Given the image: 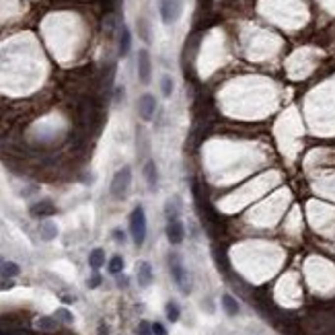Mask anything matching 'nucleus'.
<instances>
[{
	"mask_svg": "<svg viewBox=\"0 0 335 335\" xmlns=\"http://www.w3.org/2000/svg\"><path fill=\"white\" fill-rule=\"evenodd\" d=\"M169 270H171V278L175 282V286L181 290V294H189L191 292V278H189V272L185 270V265L181 261L179 253H171L169 255Z\"/></svg>",
	"mask_w": 335,
	"mask_h": 335,
	"instance_id": "f257e3e1",
	"label": "nucleus"
},
{
	"mask_svg": "<svg viewBox=\"0 0 335 335\" xmlns=\"http://www.w3.org/2000/svg\"><path fill=\"white\" fill-rule=\"evenodd\" d=\"M130 235L136 247H142L146 241V212L142 206H136L130 214Z\"/></svg>",
	"mask_w": 335,
	"mask_h": 335,
	"instance_id": "f03ea898",
	"label": "nucleus"
},
{
	"mask_svg": "<svg viewBox=\"0 0 335 335\" xmlns=\"http://www.w3.org/2000/svg\"><path fill=\"white\" fill-rule=\"evenodd\" d=\"M130 185H132V167H122L118 173L113 175L111 179V195L115 200H123L125 195L130 191Z\"/></svg>",
	"mask_w": 335,
	"mask_h": 335,
	"instance_id": "7ed1b4c3",
	"label": "nucleus"
},
{
	"mask_svg": "<svg viewBox=\"0 0 335 335\" xmlns=\"http://www.w3.org/2000/svg\"><path fill=\"white\" fill-rule=\"evenodd\" d=\"M158 10H160V19H163L165 25H171V23H175L179 19L181 0H160Z\"/></svg>",
	"mask_w": 335,
	"mask_h": 335,
	"instance_id": "20e7f679",
	"label": "nucleus"
},
{
	"mask_svg": "<svg viewBox=\"0 0 335 335\" xmlns=\"http://www.w3.org/2000/svg\"><path fill=\"white\" fill-rule=\"evenodd\" d=\"M150 76H152L150 54H148V50H140V52H138V78H140L142 85H148V83H150Z\"/></svg>",
	"mask_w": 335,
	"mask_h": 335,
	"instance_id": "39448f33",
	"label": "nucleus"
},
{
	"mask_svg": "<svg viewBox=\"0 0 335 335\" xmlns=\"http://www.w3.org/2000/svg\"><path fill=\"white\" fill-rule=\"evenodd\" d=\"M138 113H140V118L144 120V122H150L154 118V113H156V99L152 97V95H142L140 99H138Z\"/></svg>",
	"mask_w": 335,
	"mask_h": 335,
	"instance_id": "423d86ee",
	"label": "nucleus"
},
{
	"mask_svg": "<svg viewBox=\"0 0 335 335\" xmlns=\"http://www.w3.org/2000/svg\"><path fill=\"white\" fill-rule=\"evenodd\" d=\"M165 233H167V239L171 245H181L183 239H185V226H183L181 220H169Z\"/></svg>",
	"mask_w": 335,
	"mask_h": 335,
	"instance_id": "0eeeda50",
	"label": "nucleus"
},
{
	"mask_svg": "<svg viewBox=\"0 0 335 335\" xmlns=\"http://www.w3.org/2000/svg\"><path fill=\"white\" fill-rule=\"evenodd\" d=\"M142 175H144V181L150 191H156L158 189V169H156V163L152 158H148L144 167H142Z\"/></svg>",
	"mask_w": 335,
	"mask_h": 335,
	"instance_id": "6e6552de",
	"label": "nucleus"
},
{
	"mask_svg": "<svg viewBox=\"0 0 335 335\" xmlns=\"http://www.w3.org/2000/svg\"><path fill=\"white\" fill-rule=\"evenodd\" d=\"M136 275H138V284L142 288H148L150 284L154 282V272H152V265L148 261H140L136 268Z\"/></svg>",
	"mask_w": 335,
	"mask_h": 335,
	"instance_id": "1a4fd4ad",
	"label": "nucleus"
},
{
	"mask_svg": "<svg viewBox=\"0 0 335 335\" xmlns=\"http://www.w3.org/2000/svg\"><path fill=\"white\" fill-rule=\"evenodd\" d=\"M132 50V31L128 29V25L120 27V43H118V54L122 58H125Z\"/></svg>",
	"mask_w": 335,
	"mask_h": 335,
	"instance_id": "9d476101",
	"label": "nucleus"
},
{
	"mask_svg": "<svg viewBox=\"0 0 335 335\" xmlns=\"http://www.w3.org/2000/svg\"><path fill=\"white\" fill-rule=\"evenodd\" d=\"M29 212H31V216H35V218L54 216V214H56V206H54L50 200H41V202H37V204H33Z\"/></svg>",
	"mask_w": 335,
	"mask_h": 335,
	"instance_id": "9b49d317",
	"label": "nucleus"
},
{
	"mask_svg": "<svg viewBox=\"0 0 335 335\" xmlns=\"http://www.w3.org/2000/svg\"><path fill=\"white\" fill-rule=\"evenodd\" d=\"M181 208H183V202L179 195H171L165 204V216L169 220H179V214H181Z\"/></svg>",
	"mask_w": 335,
	"mask_h": 335,
	"instance_id": "f8f14e48",
	"label": "nucleus"
},
{
	"mask_svg": "<svg viewBox=\"0 0 335 335\" xmlns=\"http://www.w3.org/2000/svg\"><path fill=\"white\" fill-rule=\"evenodd\" d=\"M220 303H222V308H224V313H226L228 317H237V315H239L241 305H239V300H237L233 294H222Z\"/></svg>",
	"mask_w": 335,
	"mask_h": 335,
	"instance_id": "ddd939ff",
	"label": "nucleus"
},
{
	"mask_svg": "<svg viewBox=\"0 0 335 335\" xmlns=\"http://www.w3.org/2000/svg\"><path fill=\"white\" fill-rule=\"evenodd\" d=\"M19 274H21V268L15 261H2V265H0V278L2 280H13Z\"/></svg>",
	"mask_w": 335,
	"mask_h": 335,
	"instance_id": "4468645a",
	"label": "nucleus"
},
{
	"mask_svg": "<svg viewBox=\"0 0 335 335\" xmlns=\"http://www.w3.org/2000/svg\"><path fill=\"white\" fill-rule=\"evenodd\" d=\"M89 265L95 272L99 268H103V265H105V251H103V249H93V251H91L89 253Z\"/></svg>",
	"mask_w": 335,
	"mask_h": 335,
	"instance_id": "2eb2a0df",
	"label": "nucleus"
},
{
	"mask_svg": "<svg viewBox=\"0 0 335 335\" xmlns=\"http://www.w3.org/2000/svg\"><path fill=\"white\" fill-rule=\"evenodd\" d=\"M123 268H125V261H123L122 255H113L109 259V263H107V270H109L111 275H120L123 272Z\"/></svg>",
	"mask_w": 335,
	"mask_h": 335,
	"instance_id": "dca6fc26",
	"label": "nucleus"
},
{
	"mask_svg": "<svg viewBox=\"0 0 335 335\" xmlns=\"http://www.w3.org/2000/svg\"><path fill=\"white\" fill-rule=\"evenodd\" d=\"M165 313H167V319L171 323H177L181 319V308H179V305L175 303V300H169L167 306H165Z\"/></svg>",
	"mask_w": 335,
	"mask_h": 335,
	"instance_id": "f3484780",
	"label": "nucleus"
},
{
	"mask_svg": "<svg viewBox=\"0 0 335 335\" xmlns=\"http://www.w3.org/2000/svg\"><path fill=\"white\" fill-rule=\"evenodd\" d=\"M37 327H39L41 331L54 333V331H58V327H60V323L56 321V317H41V319L37 321Z\"/></svg>",
	"mask_w": 335,
	"mask_h": 335,
	"instance_id": "a211bd4d",
	"label": "nucleus"
},
{
	"mask_svg": "<svg viewBox=\"0 0 335 335\" xmlns=\"http://www.w3.org/2000/svg\"><path fill=\"white\" fill-rule=\"evenodd\" d=\"M39 233H41V239H43V241H54V239L58 237V228H56L54 222H43L41 228H39Z\"/></svg>",
	"mask_w": 335,
	"mask_h": 335,
	"instance_id": "6ab92c4d",
	"label": "nucleus"
},
{
	"mask_svg": "<svg viewBox=\"0 0 335 335\" xmlns=\"http://www.w3.org/2000/svg\"><path fill=\"white\" fill-rule=\"evenodd\" d=\"M54 317H56V321H58V323H66V325H70V323H74V315H72L68 308H58Z\"/></svg>",
	"mask_w": 335,
	"mask_h": 335,
	"instance_id": "aec40b11",
	"label": "nucleus"
},
{
	"mask_svg": "<svg viewBox=\"0 0 335 335\" xmlns=\"http://www.w3.org/2000/svg\"><path fill=\"white\" fill-rule=\"evenodd\" d=\"M138 33H140V37L150 43V27H148V21L146 19H138Z\"/></svg>",
	"mask_w": 335,
	"mask_h": 335,
	"instance_id": "412c9836",
	"label": "nucleus"
},
{
	"mask_svg": "<svg viewBox=\"0 0 335 335\" xmlns=\"http://www.w3.org/2000/svg\"><path fill=\"white\" fill-rule=\"evenodd\" d=\"M160 93H163L165 97L173 95V80H171V76H163V78H160Z\"/></svg>",
	"mask_w": 335,
	"mask_h": 335,
	"instance_id": "4be33fe9",
	"label": "nucleus"
},
{
	"mask_svg": "<svg viewBox=\"0 0 335 335\" xmlns=\"http://www.w3.org/2000/svg\"><path fill=\"white\" fill-rule=\"evenodd\" d=\"M136 335H152V323H148V321H140V323H138Z\"/></svg>",
	"mask_w": 335,
	"mask_h": 335,
	"instance_id": "5701e85b",
	"label": "nucleus"
},
{
	"mask_svg": "<svg viewBox=\"0 0 335 335\" xmlns=\"http://www.w3.org/2000/svg\"><path fill=\"white\" fill-rule=\"evenodd\" d=\"M101 282H103V278H101V274H93V275H91V278H89V282H87V286L89 288H99L101 286Z\"/></svg>",
	"mask_w": 335,
	"mask_h": 335,
	"instance_id": "b1692460",
	"label": "nucleus"
},
{
	"mask_svg": "<svg viewBox=\"0 0 335 335\" xmlns=\"http://www.w3.org/2000/svg\"><path fill=\"white\" fill-rule=\"evenodd\" d=\"M152 335H169V331H167V327L163 325V323H152Z\"/></svg>",
	"mask_w": 335,
	"mask_h": 335,
	"instance_id": "393cba45",
	"label": "nucleus"
},
{
	"mask_svg": "<svg viewBox=\"0 0 335 335\" xmlns=\"http://www.w3.org/2000/svg\"><path fill=\"white\" fill-rule=\"evenodd\" d=\"M113 239H115V243H125V233L120 230V228H115L113 230Z\"/></svg>",
	"mask_w": 335,
	"mask_h": 335,
	"instance_id": "a878e982",
	"label": "nucleus"
},
{
	"mask_svg": "<svg viewBox=\"0 0 335 335\" xmlns=\"http://www.w3.org/2000/svg\"><path fill=\"white\" fill-rule=\"evenodd\" d=\"M118 286H120V288H125V286H128V278H123V275L120 274V275H118Z\"/></svg>",
	"mask_w": 335,
	"mask_h": 335,
	"instance_id": "bb28decb",
	"label": "nucleus"
},
{
	"mask_svg": "<svg viewBox=\"0 0 335 335\" xmlns=\"http://www.w3.org/2000/svg\"><path fill=\"white\" fill-rule=\"evenodd\" d=\"M99 335H109L107 327H105V325H103V323H101V325H99Z\"/></svg>",
	"mask_w": 335,
	"mask_h": 335,
	"instance_id": "cd10ccee",
	"label": "nucleus"
},
{
	"mask_svg": "<svg viewBox=\"0 0 335 335\" xmlns=\"http://www.w3.org/2000/svg\"><path fill=\"white\" fill-rule=\"evenodd\" d=\"M0 265H2V259H0Z\"/></svg>",
	"mask_w": 335,
	"mask_h": 335,
	"instance_id": "c85d7f7f",
	"label": "nucleus"
}]
</instances>
